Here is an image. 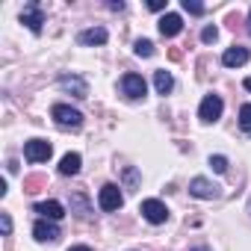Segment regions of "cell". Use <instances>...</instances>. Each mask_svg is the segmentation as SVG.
<instances>
[{
    "label": "cell",
    "instance_id": "6da1fadb",
    "mask_svg": "<svg viewBox=\"0 0 251 251\" xmlns=\"http://www.w3.org/2000/svg\"><path fill=\"white\" fill-rule=\"evenodd\" d=\"M50 115L56 121V127H62V130H77L80 124H83V112L74 109V106H68V103H53Z\"/></svg>",
    "mask_w": 251,
    "mask_h": 251
},
{
    "label": "cell",
    "instance_id": "7a4b0ae2",
    "mask_svg": "<svg viewBox=\"0 0 251 251\" xmlns=\"http://www.w3.org/2000/svg\"><path fill=\"white\" fill-rule=\"evenodd\" d=\"M121 204H124L121 189H118L115 183H103V186H100V192H98V207H100L103 213H115Z\"/></svg>",
    "mask_w": 251,
    "mask_h": 251
},
{
    "label": "cell",
    "instance_id": "3957f363",
    "mask_svg": "<svg viewBox=\"0 0 251 251\" xmlns=\"http://www.w3.org/2000/svg\"><path fill=\"white\" fill-rule=\"evenodd\" d=\"M121 92L127 95L130 100H139V98H145V92H148V83H145V77L142 74H124L121 77Z\"/></svg>",
    "mask_w": 251,
    "mask_h": 251
},
{
    "label": "cell",
    "instance_id": "277c9868",
    "mask_svg": "<svg viewBox=\"0 0 251 251\" xmlns=\"http://www.w3.org/2000/svg\"><path fill=\"white\" fill-rule=\"evenodd\" d=\"M21 24H27V30L30 33H42V27H45V9H42V3H27L24 6V12H21Z\"/></svg>",
    "mask_w": 251,
    "mask_h": 251
},
{
    "label": "cell",
    "instance_id": "5b68a950",
    "mask_svg": "<svg viewBox=\"0 0 251 251\" xmlns=\"http://www.w3.org/2000/svg\"><path fill=\"white\" fill-rule=\"evenodd\" d=\"M222 109H225L222 98H219V95H207V98L201 100V106H198V118H201L204 124H213V121L222 118Z\"/></svg>",
    "mask_w": 251,
    "mask_h": 251
},
{
    "label": "cell",
    "instance_id": "8992f818",
    "mask_svg": "<svg viewBox=\"0 0 251 251\" xmlns=\"http://www.w3.org/2000/svg\"><path fill=\"white\" fill-rule=\"evenodd\" d=\"M139 213H142L145 222H151V225H163V222L169 219V207H166L163 201H157V198H145L142 207H139Z\"/></svg>",
    "mask_w": 251,
    "mask_h": 251
},
{
    "label": "cell",
    "instance_id": "52a82bcc",
    "mask_svg": "<svg viewBox=\"0 0 251 251\" xmlns=\"http://www.w3.org/2000/svg\"><path fill=\"white\" fill-rule=\"evenodd\" d=\"M50 154H53V148H50V142H45V139H30V142L24 145V157H27L30 163H48Z\"/></svg>",
    "mask_w": 251,
    "mask_h": 251
},
{
    "label": "cell",
    "instance_id": "ba28073f",
    "mask_svg": "<svg viewBox=\"0 0 251 251\" xmlns=\"http://www.w3.org/2000/svg\"><path fill=\"white\" fill-rule=\"evenodd\" d=\"M59 89L71 92L74 98H89V83L77 74H59Z\"/></svg>",
    "mask_w": 251,
    "mask_h": 251
},
{
    "label": "cell",
    "instance_id": "9c48e42d",
    "mask_svg": "<svg viewBox=\"0 0 251 251\" xmlns=\"http://www.w3.org/2000/svg\"><path fill=\"white\" fill-rule=\"evenodd\" d=\"M33 236H36V242H56V239L62 236V230H59L50 219H39V222L33 225Z\"/></svg>",
    "mask_w": 251,
    "mask_h": 251
},
{
    "label": "cell",
    "instance_id": "30bf717a",
    "mask_svg": "<svg viewBox=\"0 0 251 251\" xmlns=\"http://www.w3.org/2000/svg\"><path fill=\"white\" fill-rule=\"evenodd\" d=\"M189 195L195 198H219V186L207 177H192L189 180Z\"/></svg>",
    "mask_w": 251,
    "mask_h": 251
},
{
    "label": "cell",
    "instance_id": "8fae6325",
    "mask_svg": "<svg viewBox=\"0 0 251 251\" xmlns=\"http://www.w3.org/2000/svg\"><path fill=\"white\" fill-rule=\"evenodd\" d=\"M180 30H183V18H180V15H175V12H166V15L160 18V36H166V39H175Z\"/></svg>",
    "mask_w": 251,
    "mask_h": 251
},
{
    "label": "cell",
    "instance_id": "7c38bea8",
    "mask_svg": "<svg viewBox=\"0 0 251 251\" xmlns=\"http://www.w3.org/2000/svg\"><path fill=\"white\" fill-rule=\"evenodd\" d=\"M245 62H248V48H242V45H233L222 53V65H227V68H239Z\"/></svg>",
    "mask_w": 251,
    "mask_h": 251
},
{
    "label": "cell",
    "instance_id": "4fadbf2b",
    "mask_svg": "<svg viewBox=\"0 0 251 251\" xmlns=\"http://www.w3.org/2000/svg\"><path fill=\"white\" fill-rule=\"evenodd\" d=\"M109 39V33L103 30V27H89V30H83L80 36H77V42L83 45V48H92V45H103Z\"/></svg>",
    "mask_w": 251,
    "mask_h": 251
},
{
    "label": "cell",
    "instance_id": "5bb4252c",
    "mask_svg": "<svg viewBox=\"0 0 251 251\" xmlns=\"http://www.w3.org/2000/svg\"><path fill=\"white\" fill-rule=\"evenodd\" d=\"M33 210H36V213H42V216H45V219H50V222H59V219L65 216V207H62L59 201H39Z\"/></svg>",
    "mask_w": 251,
    "mask_h": 251
},
{
    "label": "cell",
    "instance_id": "9a60e30c",
    "mask_svg": "<svg viewBox=\"0 0 251 251\" xmlns=\"http://www.w3.org/2000/svg\"><path fill=\"white\" fill-rule=\"evenodd\" d=\"M154 89H157V95H169V92L175 89V77H172L166 68L154 71Z\"/></svg>",
    "mask_w": 251,
    "mask_h": 251
},
{
    "label": "cell",
    "instance_id": "2e32d148",
    "mask_svg": "<svg viewBox=\"0 0 251 251\" xmlns=\"http://www.w3.org/2000/svg\"><path fill=\"white\" fill-rule=\"evenodd\" d=\"M80 163H83V160H80V154H74V151H71V154H65V157L59 160V175H65V177L77 175V172H80Z\"/></svg>",
    "mask_w": 251,
    "mask_h": 251
},
{
    "label": "cell",
    "instance_id": "e0dca14e",
    "mask_svg": "<svg viewBox=\"0 0 251 251\" xmlns=\"http://www.w3.org/2000/svg\"><path fill=\"white\" fill-rule=\"evenodd\" d=\"M71 213H77L80 219H89L92 216V207H89V198L83 192H74L71 195Z\"/></svg>",
    "mask_w": 251,
    "mask_h": 251
},
{
    "label": "cell",
    "instance_id": "ac0fdd59",
    "mask_svg": "<svg viewBox=\"0 0 251 251\" xmlns=\"http://www.w3.org/2000/svg\"><path fill=\"white\" fill-rule=\"evenodd\" d=\"M239 127L245 133H251V103H242V109H239Z\"/></svg>",
    "mask_w": 251,
    "mask_h": 251
},
{
    "label": "cell",
    "instance_id": "d6986e66",
    "mask_svg": "<svg viewBox=\"0 0 251 251\" xmlns=\"http://www.w3.org/2000/svg\"><path fill=\"white\" fill-rule=\"evenodd\" d=\"M133 50H136V56H154V42H148V39H139V42L133 45Z\"/></svg>",
    "mask_w": 251,
    "mask_h": 251
},
{
    "label": "cell",
    "instance_id": "ffe728a7",
    "mask_svg": "<svg viewBox=\"0 0 251 251\" xmlns=\"http://www.w3.org/2000/svg\"><path fill=\"white\" fill-rule=\"evenodd\" d=\"M210 169H213L216 175H225V172H227V157H222V154H213V157H210Z\"/></svg>",
    "mask_w": 251,
    "mask_h": 251
},
{
    "label": "cell",
    "instance_id": "44dd1931",
    "mask_svg": "<svg viewBox=\"0 0 251 251\" xmlns=\"http://www.w3.org/2000/svg\"><path fill=\"white\" fill-rule=\"evenodd\" d=\"M216 39H219V30H216V27H204V30H201V42H204V45H213Z\"/></svg>",
    "mask_w": 251,
    "mask_h": 251
},
{
    "label": "cell",
    "instance_id": "7402d4cb",
    "mask_svg": "<svg viewBox=\"0 0 251 251\" xmlns=\"http://www.w3.org/2000/svg\"><path fill=\"white\" fill-rule=\"evenodd\" d=\"M183 12H189V15H204V6L195 3V0H183Z\"/></svg>",
    "mask_w": 251,
    "mask_h": 251
},
{
    "label": "cell",
    "instance_id": "603a6c76",
    "mask_svg": "<svg viewBox=\"0 0 251 251\" xmlns=\"http://www.w3.org/2000/svg\"><path fill=\"white\" fill-rule=\"evenodd\" d=\"M0 227H3V236L12 233V219H9V213H0Z\"/></svg>",
    "mask_w": 251,
    "mask_h": 251
},
{
    "label": "cell",
    "instance_id": "cb8c5ba5",
    "mask_svg": "<svg viewBox=\"0 0 251 251\" xmlns=\"http://www.w3.org/2000/svg\"><path fill=\"white\" fill-rule=\"evenodd\" d=\"M124 180H127L130 186H136V180H139V175H136V169H124Z\"/></svg>",
    "mask_w": 251,
    "mask_h": 251
},
{
    "label": "cell",
    "instance_id": "d4e9b609",
    "mask_svg": "<svg viewBox=\"0 0 251 251\" xmlns=\"http://www.w3.org/2000/svg\"><path fill=\"white\" fill-rule=\"evenodd\" d=\"M148 9H151V12H163V9H166V0H151Z\"/></svg>",
    "mask_w": 251,
    "mask_h": 251
},
{
    "label": "cell",
    "instance_id": "484cf974",
    "mask_svg": "<svg viewBox=\"0 0 251 251\" xmlns=\"http://www.w3.org/2000/svg\"><path fill=\"white\" fill-rule=\"evenodd\" d=\"M68 251H92V248H89V245H71Z\"/></svg>",
    "mask_w": 251,
    "mask_h": 251
},
{
    "label": "cell",
    "instance_id": "4316f807",
    "mask_svg": "<svg viewBox=\"0 0 251 251\" xmlns=\"http://www.w3.org/2000/svg\"><path fill=\"white\" fill-rule=\"evenodd\" d=\"M242 86H245V89L251 92V77H245V83H242Z\"/></svg>",
    "mask_w": 251,
    "mask_h": 251
},
{
    "label": "cell",
    "instance_id": "83f0119b",
    "mask_svg": "<svg viewBox=\"0 0 251 251\" xmlns=\"http://www.w3.org/2000/svg\"><path fill=\"white\" fill-rule=\"evenodd\" d=\"M192 251H210V248H207V245H198V248H192Z\"/></svg>",
    "mask_w": 251,
    "mask_h": 251
},
{
    "label": "cell",
    "instance_id": "f1b7e54d",
    "mask_svg": "<svg viewBox=\"0 0 251 251\" xmlns=\"http://www.w3.org/2000/svg\"><path fill=\"white\" fill-rule=\"evenodd\" d=\"M248 33H251V12H248Z\"/></svg>",
    "mask_w": 251,
    "mask_h": 251
}]
</instances>
